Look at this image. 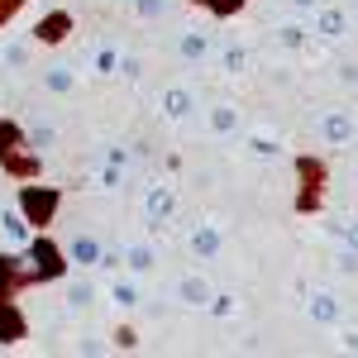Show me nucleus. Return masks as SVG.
<instances>
[{
	"mask_svg": "<svg viewBox=\"0 0 358 358\" xmlns=\"http://www.w3.org/2000/svg\"><path fill=\"white\" fill-rule=\"evenodd\" d=\"M5 330L15 334V315H5V310H0V334H5Z\"/></svg>",
	"mask_w": 358,
	"mask_h": 358,
	"instance_id": "6ab92c4d",
	"label": "nucleus"
},
{
	"mask_svg": "<svg viewBox=\"0 0 358 358\" xmlns=\"http://www.w3.org/2000/svg\"><path fill=\"white\" fill-rule=\"evenodd\" d=\"M315 29H320V34H325V38H339V34H344V29H349V20H344V15H339V10H325V15H320V20H315Z\"/></svg>",
	"mask_w": 358,
	"mask_h": 358,
	"instance_id": "423d86ee",
	"label": "nucleus"
},
{
	"mask_svg": "<svg viewBox=\"0 0 358 358\" xmlns=\"http://www.w3.org/2000/svg\"><path fill=\"white\" fill-rule=\"evenodd\" d=\"M292 5H301V10H310V5H315V0H292Z\"/></svg>",
	"mask_w": 358,
	"mask_h": 358,
	"instance_id": "412c9836",
	"label": "nucleus"
},
{
	"mask_svg": "<svg viewBox=\"0 0 358 358\" xmlns=\"http://www.w3.org/2000/svg\"><path fill=\"white\" fill-rule=\"evenodd\" d=\"M163 110L172 115V120H187V115H192V91H182V86L163 91Z\"/></svg>",
	"mask_w": 358,
	"mask_h": 358,
	"instance_id": "7ed1b4c3",
	"label": "nucleus"
},
{
	"mask_svg": "<svg viewBox=\"0 0 358 358\" xmlns=\"http://www.w3.org/2000/svg\"><path fill=\"white\" fill-rule=\"evenodd\" d=\"M182 57L187 62H201L206 57V34H182Z\"/></svg>",
	"mask_w": 358,
	"mask_h": 358,
	"instance_id": "0eeeda50",
	"label": "nucleus"
},
{
	"mask_svg": "<svg viewBox=\"0 0 358 358\" xmlns=\"http://www.w3.org/2000/svg\"><path fill=\"white\" fill-rule=\"evenodd\" d=\"M0 229H5V239H10V244H24V239H29V229H24L20 215H0Z\"/></svg>",
	"mask_w": 358,
	"mask_h": 358,
	"instance_id": "6e6552de",
	"label": "nucleus"
},
{
	"mask_svg": "<svg viewBox=\"0 0 358 358\" xmlns=\"http://www.w3.org/2000/svg\"><path fill=\"white\" fill-rule=\"evenodd\" d=\"M29 210H34V215H43V210H53V196H29Z\"/></svg>",
	"mask_w": 358,
	"mask_h": 358,
	"instance_id": "f3484780",
	"label": "nucleus"
},
{
	"mask_svg": "<svg viewBox=\"0 0 358 358\" xmlns=\"http://www.w3.org/2000/svg\"><path fill=\"white\" fill-rule=\"evenodd\" d=\"M253 153H258V158H273V153H277V143H273L268 134H253Z\"/></svg>",
	"mask_w": 358,
	"mask_h": 358,
	"instance_id": "4468645a",
	"label": "nucleus"
},
{
	"mask_svg": "<svg viewBox=\"0 0 358 358\" xmlns=\"http://www.w3.org/2000/svg\"><path fill=\"white\" fill-rule=\"evenodd\" d=\"M167 215H172V192L167 187H148V229H163Z\"/></svg>",
	"mask_w": 358,
	"mask_h": 358,
	"instance_id": "f257e3e1",
	"label": "nucleus"
},
{
	"mask_svg": "<svg viewBox=\"0 0 358 358\" xmlns=\"http://www.w3.org/2000/svg\"><path fill=\"white\" fill-rule=\"evenodd\" d=\"M129 263H134L138 273H148V268H153V253H148V244H134V248H129Z\"/></svg>",
	"mask_w": 358,
	"mask_h": 358,
	"instance_id": "9b49d317",
	"label": "nucleus"
},
{
	"mask_svg": "<svg viewBox=\"0 0 358 358\" xmlns=\"http://www.w3.org/2000/svg\"><path fill=\"white\" fill-rule=\"evenodd\" d=\"M182 301L187 306H206L210 301V287H206L201 277H182Z\"/></svg>",
	"mask_w": 358,
	"mask_h": 358,
	"instance_id": "20e7f679",
	"label": "nucleus"
},
{
	"mask_svg": "<svg viewBox=\"0 0 358 358\" xmlns=\"http://www.w3.org/2000/svg\"><path fill=\"white\" fill-rule=\"evenodd\" d=\"M72 258H77V263H96V258H101V244H96V239H72Z\"/></svg>",
	"mask_w": 358,
	"mask_h": 358,
	"instance_id": "1a4fd4ad",
	"label": "nucleus"
},
{
	"mask_svg": "<svg viewBox=\"0 0 358 358\" xmlns=\"http://www.w3.org/2000/svg\"><path fill=\"white\" fill-rule=\"evenodd\" d=\"M210 124H215L220 134H229V129H234V110H229V106H215V115H210Z\"/></svg>",
	"mask_w": 358,
	"mask_h": 358,
	"instance_id": "f8f14e48",
	"label": "nucleus"
},
{
	"mask_svg": "<svg viewBox=\"0 0 358 358\" xmlns=\"http://www.w3.org/2000/svg\"><path fill=\"white\" fill-rule=\"evenodd\" d=\"M224 72H244V53L239 48H224Z\"/></svg>",
	"mask_w": 358,
	"mask_h": 358,
	"instance_id": "2eb2a0df",
	"label": "nucleus"
},
{
	"mask_svg": "<svg viewBox=\"0 0 358 358\" xmlns=\"http://www.w3.org/2000/svg\"><path fill=\"white\" fill-rule=\"evenodd\" d=\"M325 138H330V143H349V138H354V120L344 110L325 115Z\"/></svg>",
	"mask_w": 358,
	"mask_h": 358,
	"instance_id": "f03ea898",
	"label": "nucleus"
},
{
	"mask_svg": "<svg viewBox=\"0 0 358 358\" xmlns=\"http://www.w3.org/2000/svg\"><path fill=\"white\" fill-rule=\"evenodd\" d=\"M115 301H120V306H134V301H138V292H134V287H124V282H120V287H115Z\"/></svg>",
	"mask_w": 358,
	"mask_h": 358,
	"instance_id": "dca6fc26",
	"label": "nucleus"
},
{
	"mask_svg": "<svg viewBox=\"0 0 358 358\" xmlns=\"http://www.w3.org/2000/svg\"><path fill=\"white\" fill-rule=\"evenodd\" d=\"M310 315H315V320H334V315H339V301H334V296H315V301H310Z\"/></svg>",
	"mask_w": 358,
	"mask_h": 358,
	"instance_id": "9d476101",
	"label": "nucleus"
},
{
	"mask_svg": "<svg viewBox=\"0 0 358 358\" xmlns=\"http://www.w3.org/2000/svg\"><path fill=\"white\" fill-rule=\"evenodd\" d=\"M138 10H143L148 20H158V15H163V0H138Z\"/></svg>",
	"mask_w": 358,
	"mask_h": 358,
	"instance_id": "a211bd4d",
	"label": "nucleus"
},
{
	"mask_svg": "<svg viewBox=\"0 0 358 358\" xmlns=\"http://www.w3.org/2000/svg\"><path fill=\"white\" fill-rule=\"evenodd\" d=\"M344 234H349V244H354V248H358V220H354V224H349V229H344Z\"/></svg>",
	"mask_w": 358,
	"mask_h": 358,
	"instance_id": "aec40b11",
	"label": "nucleus"
},
{
	"mask_svg": "<svg viewBox=\"0 0 358 358\" xmlns=\"http://www.w3.org/2000/svg\"><path fill=\"white\" fill-rule=\"evenodd\" d=\"M48 86H53V91H72V72H67V67H53V72H48Z\"/></svg>",
	"mask_w": 358,
	"mask_h": 358,
	"instance_id": "ddd939ff",
	"label": "nucleus"
},
{
	"mask_svg": "<svg viewBox=\"0 0 358 358\" xmlns=\"http://www.w3.org/2000/svg\"><path fill=\"white\" fill-rule=\"evenodd\" d=\"M192 248L201 253V258H215V253H220V234H215V229H196Z\"/></svg>",
	"mask_w": 358,
	"mask_h": 358,
	"instance_id": "39448f33",
	"label": "nucleus"
}]
</instances>
